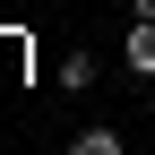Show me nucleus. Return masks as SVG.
<instances>
[{
  "mask_svg": "<svg viewBox=\"0 0 155 155\" xmlns=\"http://www.w3.org/2000/svg\"><path fill=\"white\" fill-rule=\"evenodd\" d=\"M129 78H155V17H129V43H121Z\"/></svg>",
  "mask_w": 155,
  "mask_h": 155,
  "instance_id": "1",
  "label": "nucleus"
},
{
  "mask_svg": "<svg viewBox=\"0 0 155 155\" xmlns=\"http://www.w3.org/2000/svg\"><path fill=\"white\" fill-rule=\"evenodd\" d=\"M69 155H121V129H78Z\"/></svg>",
  "mask_w": 155,
  "mask_h": 155,
  "instance_id": "2",
  "label": "nucleus"
},
{
  "mask_svg": "<svg viewBox=\"0 0 155 155\" xmlns=\"http://www.w3.org/2000/svg\"><path fill=\"white\" fill-rule=\"evenodd\" d=\"M129 17H155V0H129Z\"/></svg>",
  "mask_w": 155,
  "mask_h": 155,
  "instance_id": "3",
  "label": "nucleus"
}]
</instances>
